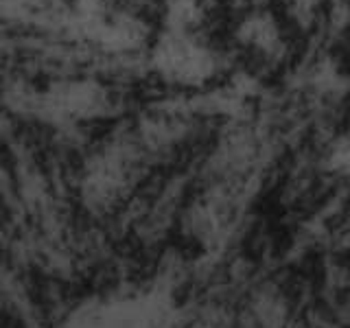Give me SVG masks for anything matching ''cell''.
Here are the masks:
<instances>
[{
	"instance_id": "obj_1",
	"label": "cell",
	"mask_w": 350,
	"mask_h": 328,
	"mask_svg": "<svg viewBox=\"0 0 350 328\" xmlns=\"http://www.w3.org/2000/svg\"><path fill=\"white\" fill-rule=\"evenodd\" d=\"M211 57L189 40H167L158 46V68L180 83H197L211 72Z\"/></svg>"
}]
</instances>
